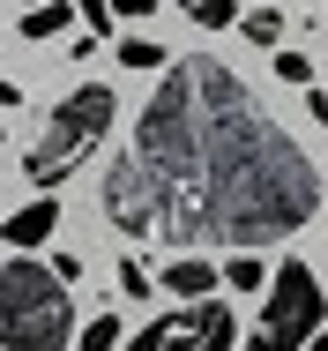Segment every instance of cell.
<instances>
[{
	"label": "cell",
	"instance_id": "6da1fadb",
	"mask_svg": "<svg viewBox=\"0 0 328 351\" xmlns=\"http://www.w3.org/2000/svg\"><path fill=\"white\" fill-rule=\"evenodd\" d=\"M97 210L142 247H276L321 210V172L216 53H172Z\"/></svg>",
	"mask_w": 328,
	"mask_h": 351
},
{
	"label": "cell",
	"instance_id": "7a4b0ae2",
	"mask_svg": "<svg viewBox=\"0 0 328 351\" xmlns=\"http://www.w3.org/2000/svg\"><path fill=\"white\" fill-rule=\"evenodd\" d=\"M112 120H120V97H112V82H75L60 105H53V120L38 128L30 157H23L30 187H38V195H53L67 172H82V165H90L105 142H112Z\"/></svg>",
	"mask_w": 328,
	"mask_h": 351
},
{
	"label": "cell",
	"instance_id": "3957f363",
	"mask_svg": "<svg viewBox=\"0 0 328 351\" xmlns=\"http://www.w3.org/2000/svg\"><path fill=\"white\" fill-rule=\"evenodd\" d=\"M75 337H82V329H75L67 284L53 277L45 262L15 254V262L0 269V351H67Z\"/></svg>",
	"mask_w": 328,
	"mask_h": 351
},
{
	"label": "cell",
	"instance_id": "277c9868",
	"mask_svg": "<svg viewBox=\"0 0 328 351\" xmlns=\"http://www.w3.org/2000/svg\"><path fill=\"white\" fill-rule=\"evenodd\" d=\"M321 322H328L321 277L291 254V262L268 277V306H262V322H254V337H247V351H306L321 337Z\"/></svg>",
	"mask_w": 328,
	"mask_h": 351
},
{
	"label": "cell",
	"instance_id": "5b68a950",
	"mask_svg": "<svg viewBox=\"0 0 328 351\" xmlns=\"http://www.w3.org/2000/svg\"><path fill=\"white\" fill-rule=\"evenodd\" d=\"M239 344V322L224 299H179L172 314H157L149 329H134L127 351H231Z\"/></svg>",
	"mask_w": 328,
	"mask_h": 351
},
{
	"label": "cell",
	"instance_id": "8992f818",
	"mask_svg": "<svg viewBox=\"0 0 328 351\" xmlns=\"http://www.w3.org/2000/svg\"><path fill=\"white\" fill-rule=\"evenodd\" d=\"M53 232H60V195H38V202H23V210L0 224V239H8V247H45Z\"/></svg>",
	"mask_w": 328,
	"mask_h": 351
},
{
	"label": "cell",
	"instance_id": "52a82bcc",
	"mask_svg": "<svg viewBox=\"0 0 328 351\" xmlns=\"http://www.w3.org/2000/svg\"><path fill=\"white\" fill-rule=\"evenodd\" d=\"M224 284V262H209V254H172L164 262V291L172 299H209Z\"/></svg>",
	"mask_w": 328,
	"mask_h": 351
},
{
	"label": "cell",
	"instance_id": "ba28073f",
	"mask_svg": "<svg viewBox=\"0 0 328 351\" xmlns=\"http://www.w3.org/2000/svg\"><path fill=\"white\" fill-rule=\"evenodd\" d=\"M75 15H82L75 0H38V8L23 15V38H30V45H45V38H60V30L75 23Z\"/></svg>",
	"mask_w": 328,
	"mask_h": 351
},
{
	"label": "cell",
	"instance_id": "9c48e42d",
	"mask_svg": "<svg viewBox=\"0 0 328 351\" xmlns=\"http://www.w3.org/2000/svg\"><path fill=\"white\" fill-rule=\"evenodd\" d=\"M172 8H179L187 23H201V30H231V23H239L231 0H172Z\"/></svg>",
	"mask_w": 328,
	"mask_h": 351
},
{
	"label": "cell",
	"instance_id": "30bf717a",
	"mask_svg": "<svg viewBox=\"0 0 328 351\" xmlns=\"http://www.w3.org/2000/svg\"><path fill=\"white\" fill-rule=\"evenodd\" d=\"M75 351H127V329H120V314H97V322L75 337Z\"/></svg>",
	"mask_w": 328,
	"mask_h": 351
},
{
	"label": "cell",
	"instance_id": "8fae6325",
	"mask_svg": "<svg viewBox=\"0 0 328 351\" xmlns=\"http://www.w3.org/2000/svg\"><path fill=\"white\" fill-rule=\"evenodd\" d=\"M239 30H247L254 45H268V53L283 45V15H276V8H247V15H239Z\"/></svg>",
	"mask_w": 328,
	"mask_h": 351
},
{
	"label": "cell",
	"instance_id": "7c38bea8",
	"mask_svg": "<svg viewBox=\"0 0 328 351\" xmlns=\"http://www.w3.org/2000/svg\"><path fill=\"white\" fill-rule=\"evenodd\" d=\"M268 277H276V269H262L254 254H231V262H224V284H231V291H268Z\"/></svg>",
	"mask_w": 328,
	"mask_h": 351
},
{
	"label": "cell",
	"instance_id": "4fadbf2b",
	"mask_svg": "<svg viewBox=\"0 0 328 351\" xmlns=\"http://www.w3.org/2000/svg\"><path fill=\"white\" fill-rule=\"evenodd\" d=\"M120 68H172V53L149 45V38H127V45H120Z\"/></svg>",
	"mask_w": 328,
	"mask_h": 351
},
{
	"label": "cell",
	"instance_id": "5bb4252c",
	"mask_svg": "<svg viewBox=\"0 0 328 351\" xmlns=\"http://www.w3.org/2000/svg\"><path fill=\"white\" fill-rule=\"evenodd\" d=\"M276 82L306 90V82H314V60H306V53H276Z\"/></svg>",
	"mask_w": 328,
	"mask_h": 351
},
{
	"label": "cell",
	"instance_id": "9a60e30c",
	"mask_svg": "<svg viewBox=\"0 0 328 351\" xmlns=\"http://www.w3.org/2000/svg\"><path fill=\"white\" fill-rule=\"evenodd\" d=\"M75 8H82V23H90L97 38H112V0H75Z\"/></svg>",
	"mask_w": 328,
	"mask_h": 351
},
{
	"label": "cell",
	"instance_id": "2e32d148",
	"mask_svg": "<svg viewBox=\"0 0 328 351\" xmlns=\"http://www.w3.org/2000/svg\"><path fill=\"white\" fill-rule=\"evenodd\" d=\"M120 291H127V299H142V291H149V277H142L134 262H120Z\"/></svg>",
	"mask_w": 328,
	"mask_h": 351
},
{
	"label": "cell",
	"instance_id": "e0dca14e",
	"mask_svg": "<svg viewBox=\"0 0 328 351\" xmlns=\"http://www.w3.org/2000/svg\"><path fill=\"white\" fill-rule=\"evenodd\" d=\"M112 15H157V0H112Z\"/></svg>",
	"mask_w": 328,
	"mask_h": 351
},
{
	"label": "cell",
	"instance_id": "ac0fdd59",
	"mask_svg": "<svg viewBox=\"0 0 328 351\" xmlns=\"http://www.w3.org/2000/svg\"><path fill=\"white\" fill-rule=\"evenodd\" d=\"M8 105H23V90H15L8 75H0V112H8Z\"/></svg>",
	"mask_w": 328,
	"mask_h": 351
},
{
	"label": "cell",
	"instance_id": "d6986e66",
	"mask_svg": "<svg viewBox=\"0 0 328 351\" xmlns=\"http://www.w3.org/2000/svg\"><path fill=\"white\" fill-rule=\"evenodd\" d=\"M306 351H328V329H321V337H314V344H306Z\"/></svg>",
	"mask_w": 328,
	"mask_h": 351
},
{
	"label": "cell",
	"instance_id": "ffe728a7",
	"mask_svg": "<svg viewBox=\"0 0 328 351\" xmlns=\"http://www.w3.org/2000/svg\"><path fill=\"white\" fill-rule=\"evenodd\" d=\"M30 8H38V0H30Z\"/></svg>",
	"mask_w": 328,
	"mask_h": 351
}]
</instances>
